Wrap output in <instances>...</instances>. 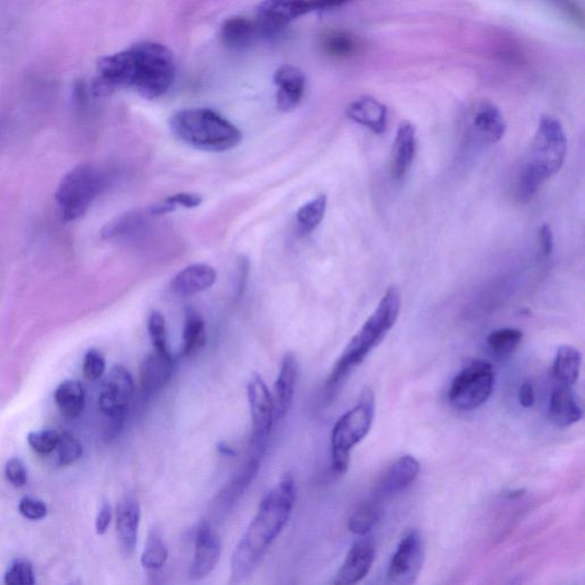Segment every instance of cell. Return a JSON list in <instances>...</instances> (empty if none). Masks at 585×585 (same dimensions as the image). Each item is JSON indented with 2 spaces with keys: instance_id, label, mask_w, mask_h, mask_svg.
I'll list each match as a JSON object with an SVG mask.
<instances>
[{
  "instance_id": "obj_1",
  "label": "cell",
  "mask_w": 585,
  "mask_h": 585,
  "mask_svg": "<svg viewBox=\"0 0 585 585\" xmlns=\"http://www.w3.org/2000/svg\"><path fill=\"white\" fill-rule=\"evenodd\" d=\"M296 501V486L286 476L264 496L231 558V582L242 583L255 572L272 543L283 532Z\"/></svg>"
},
{
  "instance_id": "obj_2",
  "label": "cell",
  "mask_w": 585,
  "mask_h": 585,
  "mask_svg": "<svg viewBox=\"0 0 585 585\" xmlns=\"http://www.w3.org/2000/svg\"><path fill=\"white\" fill-rule=\"evenodd\" d=\"M108 74L118 88H132L142 98L155 100L174 82V55L162 44H135L109 56Z\"/></svg>"
},
{
  "instance_id": "obj_3",
  "label": "cell",
  "mask_w": 585,
  "mask_h": 585,
  "mask_svg": "<svg viewBox=\"0 0 585 585\" xmlns=\"http://www.w3.org/2000/svg\"><path fill=\"white\" fill-rule=\"evenodd\" d=\"M566 154L567 139L562 123L555 117L543 116L530 154L519 172L516 186L519 202H530L542 184L562 170Z\"/></svg>"
},
{
  "instance_id": "obj_4",
  "label": "cell",
  "mask_w": 585,
  "mask_h": 585,
  "mask_svg": "<svg viewBox=\"0 0 585 585\" xmlns=\"http://www.w3.org/2000/svg\"><path fill=\"white\" fill-rule=\"evenodd\" d=\"M399 312L400 293L396 286H390L378 308L351 339L334 365L330 378L327 380L328 387L338 386L356 367L363 364L367 356L379 346L391 328L395 326Z\"/></svg>"
},
{
  "instance_id": "obj_5",
  "label": "cell",
  "mask_w": 585,
  "mask_h": 585,
  "mask_svg": "<svg viewBox=\"0 0 585 585\" xmlns=\"http://www.w3.org/2000/svg\"><path fill=\"white\" fill-rule=\"evenodd\" d=\"M170 127L176 138L203 151H228L243 140L238 127L218 112L206 108L176 112L170 119Z\"/></svg>"
},
{
  "instance_id": "obj_6",
  "label": "cell",
  "mask_w": 585,
  "mask_h": 585,
  "mask_svg": "<svg viewBox=\"0 0 585 585\" xmlns=\"http://www.w3.org/2000/svg\"><path fill=\"white\" fill-rule=\"evenodd\" d=\"M374 415V392L370 387H365L357 405L341 416L332 431V469L336 475L346 474L350 453L370 432Z\"/></svg>"
},
{
  "instance_id": "obj_7",
  "label": "cell",
  "mask_w": 585,
  "mask_h": 585,
  "mask_svg": "<svg viewBox=\"0 0 585 585\" xmlns=\"http://www.w3.org/2000/svg\"><path fill=\"white\" fill-rule=\"evenodd\" d=\"M107 183V174L94 164L80 165L64 176L55 195L63 220L83 216Z\"/></svg>"
},
{
  "instance_id": "obj_8",
  "label": "cell",
  "mask_w": 585,
  "mask_h": 585,
  "mask_svg": "<svg viewBox=\"0 0 585 585\" xmlns=\"http://www.w3.org/2000/svg\"><path fill=\"white\" fill-rule=\"evenodd\" d=\"M495 383L493 365L475 360L455 376L448 398L456 410L475 411L492 396Z\"/></svg>"
},
{
  "instance_id": "obj_9",
  "label": "cell",
  "mask_w": 585,
  "mask_h": 585,
  "mask_svg": "<svg viewBox=\"0 0 585 585\" xmlns=\"http://www.w3.org/2000/svg\"><path fill=\"white\" fill-rule=\"evenodd\" d=\"M248 405L252 416L250 451L264 455L275 421L274 400L266 382L259 374H253L247 383Z\"/></svg>"
},
{
  "instance_id": "obj_10",
  "label": "cell",
  "mask_w": 585,
  "mask_h": 585,
  "mask_svg": "<svg viewBox=\"0 0 585 585\" xmlns=\"http://www.w3.org/2000/svg\"><path fill=\"white\" fill-rule=\"evenodd\" d=\"M134 397V381L124 366L117 365L104 379L99 396L100 411L107 418L122 427Z\"/></svg>"
},
{
  "instance_id": "obj_11",
  "label": "cell",
  "mask_w": 585,
  "mask_h": 585,
  "mask_svg": "<svg viewBox=\"0 0 585 585\" xmlns=\"http://www.w3.org/2000/svg\"><path fill=\"white\" fill-rule=\"evenodd\" d=\"M318 11L317 0H264L256 11L260 37H271L287 24L308 13Z\"/></svg>"
},
{
  "instance_id": "obj_12",
  "label": "cell",
  "mask_w": 585,
  "mask_h": 585,
  "mask_svg": "<svg viewBox=\"0 0 585 585\" xmlns=\"http://www.w3.org/2000/svg\"><path fill=\"white\" fill-rule=\"evenodd\" d=\"M424 560V542L418 531L408 532L392 556L388 580L394 584H412L418 579Z\"/></svg>"
},
{
  "instance_id": "obj_13",
  "label": "cell",
  "mask_w": 585,
  "mask_h": 585,
  "mask_svg": "<svg viewBox=\"0 0 585 585\" xmlns=\"http://www.w3.org/2000/svg\"><path fill=\"white\" fill-rule=\"evenodd\" d=\"M262 454L250 451L247 461L240 467L230 482L222 488L215 496L211 504V517L213 520H222L230 514L236 504L243 498L247 488L251 486L253 480L260 470Z\"/></svg>"
},
{
  "instance_id": "obj_14",
  "label": "cell",
  "mask_w": 585,
  "mask_h": 585,
  "mask_svg": "<svg viewBox=\"0 0 585 585\" xmlns=\"http://www.w3.org/2000/svg\"><path fill=\"white\" fill-rule=\"evenodd\" d=\"M221 558V540L210 522H203L196 531L195 554L190 565L189 579L200 581L211 575Z\"/></svg>"
},
{
  "instance_id": "obj_15",
  "label": "cell",
  "mask_w": 585,
  "mask_h": 585,
  "mask_svg": "<svg viewBox=\"0 0 585 585\" xmlns=\"http://www.w3.org/2000/svg\"><path fill=\"white\" fill-rule=\"evenodd\" d=\"M470 132L483 142H499L507 131L501 110L490 101H479L471 107L468 118Z\"/></svg>"
},
{
  "instance_id": "obj_16",
  "label": "cell",
  "mask_w": 585,
  "mask_h": 585,
  "mask_svg": "<svg viewBox=\"0 0 585 585\" xmlns=\"http://www.w3.org/2000/svg\"><path fill=\"white\" fill-rule=\"evenodd\" d=\"M420 463L412 455L402 456L384 472L375 488V498L380 502L407 490L420 474Z\"/></svg>"
},
{
  "instance_id": "obj_17",
  "label": "cell",
  "mask_w": 585,
  "mask_h": 585,
  "mask_svg": "<svg viewBox=\"0 0 585 585\" xmlns=\"http://www.w3.org/2000/svg\"><path fill=\"white\" fill-rule=\"evenodd\" d=\"M375 560V543L363 538L354 543L333 581L336 585H352L364 580Z\"/></svg>"
},
{
  "instance_id": "obj_18",
  "label": "cell",
  "mask_w": 585,
  "mask_h": 585,
  "mask_svg": "<svg viewBox=\"0 0 585 585\" xmlns=\"http://www.w3.org/2000/svg\"><path fill=\"white\" fill-rule=\"evenodd\" d=\"M174 371L175 363L171 352H152L141 365L140 384L143 396L149 398L162 391L171 382Z\"/></svg>"
},
{
  "instance_id": "obj_19",
  "label": "cell",
  "mask_w": 585,
  "mask_h": 585,
  "mask_svg": "<svg viewBox=\"0 0 585 585\" xmlns=\"http://www.w3.org/2000/svg\"><path fill=\"white\" fill-rule=\"evenodd\" d=\"M274 82L277 86V108L283 112H290L298 107L307 83L303 71L291 64H284L276 70Z\"/></svg>"
},
{
  "instance_id": "obj_20",
  "label": "cell",
  "mask_w": 585,
  "mask_h": 585,
  "mask_svg": "<svg viewBox=\"0 0 585 585\" xmlns=\"http://www.w3.org/2000/svg\"><path fill=\"white\" fill-rule=\"evenodd\" d=\"M299 375V362L298 358L293 352H286L278 378L274 386V408H275V421H280L285 418L288 412H290L294 394L296 381H298Z\"/></svg>"
},
{
  "instance_id": "obj_21",
  "label": "cell",
  "mask_w": 585,
  "mask_h": 585,
  "mask_svg": "<svg viewBox=\"0 0 585 585\" xmlns=\"http://www.w3.org/2000/svg\"><path fill=\"white\" fill-rule=\"evenodd\" d=\"M141 509L134 496L126 495L119 502L116 515V531L120 549L126 557L134 554L138 543Z\"/></svg>"
},
{
  "instance_id": "obj_22",
  "label": "cell",
  "mask_w": 585,
  "mask_h": 585,
  "mask_svg": "<svg viewBox=\"0 0 585 585\" xmlns=\"http://www.w3.org/2000/svg\"><path fill=\"white\" fill-rule=\"evenodd\" d=\"M549 418L558 428H568L583 418L582 407L576 399L572 387L558 384L551 392Z\"/></svg>"
},
{
  "instance_id": "obj_23",
  "label": "cell",
  "mask_w": 585,
  "mask_h": 585,
  "mask_svg": "<svg viewBox=\"0 0 585 585\" xmlns=\"http://www.w3.org/2000/svg\"><path fill=\"white\" fill-rule=\"evenodd\" d=\"M416 154V127L410 122H403L399 125L394 146H392V157L390 172L392 178L402 180L410 171Z\"/></svg>"
},
{
  "instance_id": "obj_24",
  "label": "cell",
  "mask_w": 585,
  "mask_h": 585,
  "mask_svg": "<svg viewBox=\"0 0 585 585\" xmlns=\"http://www.w3.org/2000/svg\"><path fill=\"white\" fill-rule=\"evenodd\" d=\"M347 116L359 125L367 127L375 134H383L388 126V108L382 102L364 96L350 104Z\"/></svg>"
},
{
  "instance_id": "obj_25",
  "label": "cell",
  "mask_w": 585,
  "mask_h": 585,
  "mask_svg": "<svg viewBox=\"0 0 585 585\" xmlns=\"http://www.w3.org/2000/svg\"><path fill=\"white\" fill-rule=\"evenodd\" d=\"M216 278L218 274L213 267L205 263H195L173 278L171 288L179 295H195L210 290L216 283Z\"/></svg>"
},
{
  "instance_id": "obj_26",
  "label": "cell",
  "mask_w": 585,
  "mask_h": 585,
  "mask_svg": "<svg viewBox=\"0 0 585 585\" xmlns=\"http://www.w3.org/2000/svg\"><path fill=\"white\" fill-rule=\"evenodd\" d=\"M258 37H260V32L256 22L240 18V16L224 22L221 29L223 44L232 50H244Z\"/></svg>"
},
{
  "instance_id": "obj_27",
  "label": "cell",
  "mask_w": 585,
  "mask_h": 585,
  "mask_svg": "<svg viewBox=\"0 0 585 585\" xmlns=\"http://www.w3.org/2000/svg\"><path fill=\"white\" fill-rule=\"evenodd\" d=\"M85 389L77 380H67L55 390L54 400L63 416L76 419L85 407Z\"/></svg>"
},
{
  "instance_id": "obj_28",
  "label": "cell",
  "mask_w": 585,
  "mask_h": 585,
  "mask_svg": "<svg viewBox=\"0 0 585 585\" xmlns=\"http://www.w3.org/2000/svg\"><path fill=\"white\" fill-rule=\"evenodd\" d=\"M582 365L581 352L571 346L560 347L557 351L552 375L555 382L573 387L579 380Z\"/></svg>"
},
{
  "instance_id": "obj_29",
  "label": "cell",
  "mask_w": 585,
  "mask_h": 585,
  "mask_svg": "<svg viewBox=\"0 0 585 585\" xmlns=\"http://www.w3.org/2000/svg\"><path fill=\"white\" fill-rule=\"evenodd\" d=\"M382 516L381 502L376 499L367 501L350 516L349 531L359 536H366L381 522Z\"/></svg>"
},
{
  "instance_id": "obj_30",
  "label": "cell",
  "mask_w": 585,
  "mask_h": 585,
  "mask_svg": "<svg viewBox=\"0 0 585 585\" xmlns=\"http://www.w3.org/2000/svg\"><path fill=\"white\" fill-rule=\"evenodd\" d=\"M206 343V328L202 316L189 309L183 327V356L195 355Z\"/></svg>"
},
{
  "instance_id": "obj_31",
  "label": "cell",
  "mask_w": 585,
  "mask_h": 585,
  "mask_svg": "<svg viewBox=\"0 0 585 585\" xmlns=\"http://www.w3.org/2000/svg\"><path fill=\"white\" fill-rule=\"evenodd\" d=\"M326 210L327 197L325 195H320L303 205L298 214H296V221H298L301 234L308 235L317 229L325 218Z\"/></svg>"
},
{
  "instance_id": "obj_32",
  "label": "cell",
  "mask_w": 585,
  "mask_h": 585,
  "mask_svg": "<svg viewBox=\"0 0 585 585\" xmlns=\"http://www.w3.org/2000/svg\"><path fill=\"white\" fill-rule=\"evenodd\" d=\"M168 551L162 536L152 530L149 533L146 548L141 556V565L147 571H159L167 563Z\"/></svg>"
},
{
  "instance_id": "obj_33",
  "label": "cell",
  "mask_w": 585,
  "mask_h": 585,
  "mask_svg": "<svg viewBox=\"0 0 585 585\" xmlns=\"http://www.w3.org/2000/svg\"><path fill=\"white\" fill-rule=\"evenodd\" d=\"M523 336L516 328H501L488 335L487 346L495 355L508 356L517 349Z\"/></svg>"
},
{
  "instance_id": "obj_34",
  "label": "cell",
  "mask_w": 585,
  "mask_h": 585,
  "mask_svg": "<svg viewBox=\"0 0 585 585\" xmlns=\"http://www.w3.org/2000/svg\"><path fill=\"white\" fill-rule=\"evenodd\" d=\"M324 51L334 58H348L358 48L357 39L346 31H331L323 38Z\"/></svg>"
},
{
  "instance_id": "obj_35",
  "label": "cell",
  "mask_w": 585,
  "mask_h": 585,
  "mask_svg": "<svg viewBox=\"0 0 585 585\" xmlns=\"http://www.w3.org/2000/svg\"><path fill=\"white\" fill-rule=\"evenodd\" d=\"M55 452L58 454L60 466L68 467L82 458L83 447L69 432H60Z\"/></svg>"
},
{
  "instance_id": "obj_36",
  "label": "cell",
  "mask_w": 585,
  "mask_h": 585,
  "mask_svg": "<svg viewBox=\"0 0 585 585\" xmlns=\"http://www.w3.org/2000/svg\"><path fill=\"white\" fill-rule=\"evenodd\" d=\"M148 332L155 351L160 352V354H170L167 346L165 318L160 312H152L149 316Z\"/></svg>"
},
{
  "instance_id": "obj_37",
  "label": "cell",
  "mask_w": 585,
  "mask_h": 585,
  "mask_svg": "<svg viewBox=\"0 0 585 585\" xmlns=\"http://www.w3.org/2000/svg\"><path fill=\"white\" fill-rule=\"evenodd\" d=\"M59 436L60 432L54 430L34 431L29 434L28 443L37 454L46 456L55 452Z\"/></svg>"
},
{
  "instance_id": "obj_38",
  "label": "cell",
  "mask_w": 585,
  "mask_h": 585,
  "mask_svg": "<svg viewBox=\"0 0 585 585\" xmlns=\"http://www.w3.org/2000/svg\"><path fill=\"white\" fill-rule=\"evenodd\" d=\"M141 222L142 220L139 214L132 213L122 215L104 228L103 236L106 238H118L131 235V232L141 226Z\"/></svg>"
},
{
  "instance_id": "obj_39",
  "label": "cell",
  "mask_w": 585,
  "mask_h": 585,
  "mask_svg": "<svg viewBox=\"0 0 585 585\" xmlns=\"http://www.w3.org/2000/svg\"><path fill=\"white\" fill-rule=\"evenodd\" d=\"M7 585H32L35 584L34 567L28 560H16L5 574Z\"/></svg>"
},
{
  "instance_id": "obj_40",
  "label": "cell",
  "mask_w": 585,
  "mask_h": 585,
  "mask_svg": "<svg viewBox=\"0 0 585 585\" xmlns=\"http://www.w3.org/2000/svg\"><path fill=\"white\" fill-rule=\"evenodd\" d=\"M83 372L88 381H98L106 372V359L99 350L92 349L84 358Z\"/></svg>"
},
{
  "instance_id": "obj_41",
  "label": "cell",
  "mask_w": 585,
  "mask_h": 585,
  "mask_svg": "<svg viewBox=\"0 0 585 585\" xmlns=\"http://www.w3.org/2000/svg\"><path fill=\"white\" fill-rule=\"evenodd\" d=\"M20 514L29 520H42L47 516V506L42 500L23 498L19 503Z\"/></svg>"
},
{
  "instance_id": "obj_42",
  "label": "cell",
  "mask_w": 585,
  "mask_h": 585,
  "mask_svg": "<svg viewBox=\"0 0 585 585\" xmlns=\"http://www.w3.org/2000/svg\"><path fill=\"white\" fill-rule=\"evenodd\" d=\"M5 475L14 487H23L27 484L28 472L24 463L18 459L13 458L6 463Z\"/></svg>"
},
{
  "instance_id": "obj_43",
  "label": "cell",
  "mask_w": 585,
  "mask_h": 585,
  "mask_svg": "<svg viewBox=\"0 0 585 585\" xmlns=\"http://www.w3.org/2000/svg\"><path fill=\"white\" fill-rule=\"evenodd\" d=\"M166 202L174 207L196 208L203 203V197L199 194H191V192H180V194L173 195L165 199Z\"/></svg>"
},
{
  "instance_id": "obj_44",
  "label": "cell",
  "mask_w": 585,
  "mask_h": 585,
  "mask_svg": "<svg viewBox=\"0 0 585 585\" xmlns=\"http://www.w3.org/2000/svg\"><path fill=\"white\" fill-rule=\"evenodd\" d=\"M112 520V508L108 502H104L95 519V530L99 535L106 534Z\"/></svg>"
},
{
  "instance_id": "obj_45",
  "label": "cell",
  "mask_w": 585,
  "mask_h": 585,
  "mask_svg": "<svg viewBox=\"0 0 585 585\" xmlns=\"http://www.w3.org/2000/svg\"><path fill=\"white\" fill-rule=\"evenodd\" d=\"M519 403L525 408H531L535 403V389L531 380H525L519 389Z\"/></svg>"
},
{
  "instance_id": "obj_46",
  "label": "cell",
  "mask_w": 585,
  "mask_h": 585,
  "mask_svg": "<svg viewBox=\"0 0 585 585\" xmlns=\"http://www.w3.org/2000/svg\"><path fill=\"white\" fill-rule=\"evenodd\" d=\"M540 242L542 253L544 256H549L554 251V232H552L549 224H543L540 229Z\"/></svg>"
},
{
  "instance_id": "obj_47",
  "label": "cell",
  "mask_w": 585,
  "mask_h": 585,
  "mask_svg": "<svg viewBox=\"0 0 585 585\" xmlns=\"http://www.w3.org/2000/svg\"><path fill=\"white\" fill-rule=\"evenodd\" d=\"M247 275H248V262L246 260L240 261V268H239V279H238V295H242L246 282H247Z\"/></svg>"
},
{
  "instance_id": "obj_48",
  "label": "cell",
  "mask_w": 585,
  "mask_h": 585,
  "mask_svg": "<svg viewBox=\"0 0 585 585\" xmlns=\"http://www.w3.org/2000/svg\"><path fill=\"white\" fill-rule=\"evenodd\" d=\"M216 450H218L221 455L227 456V458H235V456H237L235 448H232L226 442H220L218 445H216Z\"/></svg>"
},
{
  "instance_id": "obj_49",
  "label": "cell",
  "mask_w": 585,
  "mask_h": 585,
  "mask_svg": "<svg viewBox=\"0 0 585 585\" xmlns=\"http://www.w3.org/2000/svg\"><path fill=\"white\" fill-rule=\"evenodd\" d=\"M524 493H525V491H522V490L512 491L509 493V498L510 499L520 498V496H523Z\"/></svg>"
},
{
  "instance_id": "obj_50",
  "label": "cell",
  "mask_w": 585,
  "mask_h": 585,
  "mask_svg": "<svg viewBox=\"0 0 585 585\" xmlns=\"http://www.w3.org/2000/svg\"><path fill=\"white\" fill-rule=\"evenodd\" d=\"M336 3L339 4V6H342L348 2H350V0H335Z\"/></svg>"
}]
</instances>
